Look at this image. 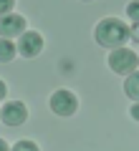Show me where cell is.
I'll use <instances>...</instances> for the list:
<instances>
[{
  "mask_svg": "<svg viewBox=\"0 0 139 151\" xmlns=\"http://www.w3.org/2000/svg\"><path fill=\"white\" fill-rule=\"evenodd\" d=\"M48 106H51V111H53L56 116L68 119V116H74V113H76V108H79V98H76V93L68 91V88H58V91L51 93Z\"/></svg>",
  "mask_w": 139,
  "mask_h": 151,
  "instance_id": "cell-3",
  "label": "cell"
},
{
  "mask_svg": "<svg viewBox=\"0 0 139 151\" xmlns=\"http://www.w3.org/2000/svg\"><path fill=\"white\" fill-rule=\"evenodd\" d=\"M106 63L116 76H129V73H134V70L139 68V55L134 53L132 48L122 45V48H114L111 53H109Z\"/></svg>",
  "mask_w": 139,
  "mask_h": 151,
  "instance_id": "cell-2",
  "label": "cell"
},
{
  "mask_svg": "<svg viewBox=\"0 0 139 151\" xmlns=\"http://www.w3.org/2000/svg\"><path fill=\"white\" fill-rule=\"evenodd\" d=\"M5 93H8V86H5V81H0V101L5 98Z\"/></svg>",
  "mask_w": 139,
  "mask_h": 151,
  "instance_id": "cell-14",
  "label": "cell"
},
{
  "mask_svg": "<svg viewBox=\"0 0 139 151\" xmlns=\"http://www.w3.org/2000/svg\"><path fill=\"white\" fill-rule=\"evenodd\" d=\"M124 93H127L132 101L139 103V68L134 70V73L127 76V83H124Z\"/></svg>",
  "mask_w": 139,
  "mask_h": 151,
  "instance_id": "cell-8",
  "label": "cell"
},
{
  "mask_svg": "<svg viewBox=\"0 0 139 151\" xmlns=\"http://www.w3.org/2000/svg\"><path fill=\"white\" fill-rule=\"evenodd\" d=\"M129 33H132V38H134V40L139 43V23H134V25L129 28Z\"/></svg>",
  "mask_w": 139,
  "mask_h": 151,
  "instance_id": "cell-13",
  "label": "cell"
},
{
  "mask_svg": "<svg viewBox=\"0 0 139 151\" xmlns=\"http://www.w3.org/2000/svg\"><path fill=\"white\" fill-rule=\"evenodd\" d=\"M81 3H91V0H81Z\"/></svg>",
  "mask_w": 139,
  "mask_h": 151,
  "instance_id": "cell-16",
  "label": "cell"
},
{
  "mask_svg": "<svg viewBox=\"0 0 139 151\" xmlns=\"http://www.w3.org/2000/svg\"><path fill=\"white\" fill-rule=\"evenodd\" d=\"M129 116H132L134 121H139V103H137V101H134V103H132V108H129Z\"/></svg>",
  "mask_w": 139,
  "mask_h": 151,
  "instance_id": "cell-12",
  "label": "cell"
},
{
  "mask_svg": "<svg viewBox=\"0 0 139 151\" xmlns=\"http://www.w3.org/2000/svg\"><path fill=\"white\" fill-rule=\"evenodd\" d=\"M0 151H10V149H8V144H5L3 139H0Z\"/></svg>",
  "mask_w": 139,
  "mask_h": 151,
  "instance_id": "cell-15",
  "label": "cell"
},
{
  "mask_svg": "<svg viewBox=\"0 0 139 151\" xmlns=\"http://www.w3.org/2000/svg\"><path fill=\"white\" fill-rule=\"evenodd\" d=\"M18 53V43H13L10 38H0V63H10Z\"/></svg>",
  "mask_w": 139,
  "mask_h": 151,
  "instance_id": "cell-7",
  "label": "cell"
},
{
  "mask_svg": "<svg viewBox=\"0 0 139 151\" xmlns=\"http://www.w3.org/2000/svg\"><path fill=\"white\" fill-rule=\"evenodd\" d=\"M0 121L5 126H23L28 121V108H25V103L23 101H10V103H5V106L0 108Z\"/></svg>",
  "mask_w": 139,
  "mask_h": 151,
  "instance_id": "cell-5",
  "label": "cell"
},
{
  "mask_svg": "<svg viewBox=\"0 0 139 151\" xmlns=\"http://www.w3.org/2000/svg\"><path fill=\"white\" fill-rule=\"evenodd\" d=\"M127 15H129L132 23H139V0H132L127 5Z\"/></svg>",
  "mask_w": 139,
  "mask_h": 151,
  "instance_id": "cell-10",
  "label": "cell"
},
{
  "mask_svg": "<svg viewBox=\"0 0 139 151\" xmlns=\"http://www.w3.org/2000/svg\"><path fill=\"white\" fill-rule=\"evenodd\" d=\"M94 38H96V43L101 48L114 50V48H122L127 43V38H132V33H129L124 20H119V18H104L94 28Z\"/></svg>",
  "mask_w": 139,
  "mask_h": 151,
  "instance_id": "cell-1",
  "label": "cell"
},
{
  "mask_svg": "<svg viewBox=\"0 0 139 151\" xmlns=\"http://www.w3.org/2000/svg\"><path fill=\"white\" fill-rule=\"evenodd\" d=\"M25 33V18L18 13H8L0 18V38H20Z\"/></svg>",
  "mask_w": 139,
  "mask_h": 151,
  "instance_id": "cell-6",
  "label": "cell"
},
{
  "mask_svg": "<svg viewBox=\"0 0 139 151\" xmlns=\"http://www.w3.org/2000/svg\"><path fill=\"white\" fill-rule=\"evenodd\" d=\"M13 8H15V0H0V18L13 13Z\"/></svg>",
  "mask_w": 139,
  "mask_h": 151,
  "instance_id": "cell-11",
  "label": "cell"
},
{
  "mask_svg": "<svg viewBox=\"0 0 139 151\" xmlns=\"http://www.w3.org/2000/svg\"><path fill=\"white\" fill-rule=\"evenodd\" d=\"M43 45H46V40H43V35L38 30H25L18 38V53L23 58H36V55H41Z\"/></svg>",
  "mask_w": 139,
  "mask_h": 151,
  "instance_id": "cell-4",
  "label": "cell"
},
{
  "mask_svg": "<svg viewBox=\"0 0 139 151\" xmlns=\"http://www.w3.org/2000/svg\"><path fill=\"white\" fill-rule=\"evenodd\" d=\"M10 151H41V149H38L36 141H31V139H20V141H18V144L13 146Z\"/></svg>",
  "mask_w": 139,
  "mask_h": 151,
  "instance_id": "cell-9",
  "label": "cell"
}]
</instances>
